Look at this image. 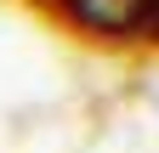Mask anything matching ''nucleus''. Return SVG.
Here are the masks:
<instances>
[{"label":"nucleus","mask_w":159,"mask_h":153,"mask_svg":"<svg viewBox=\"0 0 159 153\" xmlns=\"http://www.w3.org/2000/svg\"><path fill=\"white\" fill-rule=\"evenodd\" d=\"M74 23L91 34H108V40H125V34L148 28V0H68Z\"/></svg>","instance_id":"obj_1"},{"label":"nucleus","mask_w":159,"mask_h":153,"mask_svg":"<svg viewBox=\"0 0 159 153\" xmlns=\"http://www.w3.org/2000/svg\"><path fill=\"white\" fill-rule=\"evenodd\" d=\"M148 34H159V0H148Z\"/></svg>","instance_id":"obj_2"}]
</instances>
